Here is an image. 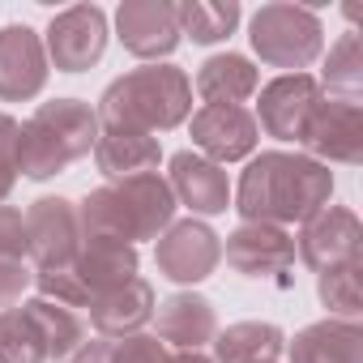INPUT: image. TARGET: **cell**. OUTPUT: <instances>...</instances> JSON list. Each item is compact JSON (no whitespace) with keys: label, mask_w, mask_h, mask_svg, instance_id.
Segmentation results:
<instances>
[{"label":"cell","mask_w":363,"mask_h":363,"mask_svg":"<svg viewBox=\"0 0 363 363\" xmlns=\"http://www.w3.org/2000/svg\"><path fill=\"white\" fill-rule=\"evenodd\" d=\"M48 86V52L30 26L0 30V99L26 103Z\"/></svg>","instance_id":"7c38bea8"},{"label":"cell","mask_w":363,"mask_h":363,"mask_svg":"<svg viewBox=\"0 0 363 363\" xmlns=\"http://www.w3.org/2000/svg\"><path fill=\"white\" fill-rule=\"evenodd\" d=\"M286 337L278 325L265 320H240L223 333H214V363H278Z\"/></svg>","instance_id":"603a6c76"},{"label":"cell","mask_w":363,"mask_h":363,"mask_svg":"<svg viewBox=\"0 0 363 363\" xmlns=\"http://www.w3.org/2000/svg\"><path fill=\"white\" fill-rule=\"evenodd\" d=\"M154 261H158V274L179 282V286H193V282H206L218 261H223V240L197 223V218H184V223H171L158 244H154Z\"/></svg>","instance_id":"5b68a950"},{"label":"cell","mask_w":363,"mask_h":363,"mask_svg":"<svg viewBox=\"0 0 363 363\" xmlns=\"http://www.w3.org/2000/svg\"><path fill=\"white\" fill-rule=\"evenodd\" d=\"M257 116L244 107H201L193 116V145L210 162H240L257 150Z\"/></svg>","instance_id":"4fadbf2b"},{"label":"cell","mask_w":363,"mask_h":363,"mask_svg":"<svg viewBox=\"0 0 363 363\" xmlns=\"http://www.w3.org/2000/svg\"><path fill=\"white\" fill-rule=\"evenodd\" d=\"M291 363H363V333L354 320H316L295 333Z\"/></svg>","instance_id":"44dd1931"},{"label":"cell","mask_w":363,"mask_h":363,"mask_svg":"<svg viewBox=\"0 0 363 363\" xmlns=\"http://www.w3.org/2000/svg\"><path fill=\"white\" fill-rule=\"evenodd\" d=\"M18 141L22 124L13 116H0V179H18Z\"/></svg>","instance_id":"d6a6232c"},{"label":"cell","mask_w":363,"mask_h":363,"mask_svg":"<svg viewBox=\"0 0 363 363\" xmlns=\"http://www.w3.org/2000/svg\"><path fill=\"white\" fill-rule=\"evenodd\" d=\"M0 363H48V346L22 308L0 312Z\"/></svg>","instance_id":"4316f807"},{"label":"cell","mask_w":363,"mask_h":363,"mask_svg":"<svg viewBox=\"0 0 363 363\" xmlns=\"http://www.w3.org/2000/svg\"><path fill=\"white\" fill-rule=\"evenodd\" d=\"M116 197H120V210L128 218V240H158L171 223H175V197H171V184L150 171V175H133V179H120L111 184Z\"/></svg>","instance_id":"2e32d148"},{"label":"cell","mask_w":363,"mask_h":363,"mask_svg":"<svg viewBox=\"0 0 363 363\" xmlns=\"http://www.w3.org/2000/svg\"><path fill=\"white\" fill-rule=\"evenodd\" d=\"M320 82L329 86V99L359 103V94H363V48H359V35H342L329 48V60H325V77Z\"/></svg>","instance_id":"484cf974"},{"label":"cell","mask_w":363,"mask_h":363,"mask_svg":"<svg viewBox=\"0 0 363 363\" xmlns=\"http://www.w3.org/2000/svg\"><path fill=\"white\" fill-rule=\"evenodd\" d=\"M22 257H30L26 214L13 206H0V261H22Z\"/></svg>","instance_id":"f546056e"},{"label":"cell","mask_w":363,"mask_h":363,"mask_svg":"<svg viewBox=\"0 0 363 363\" xmlns=\"http://www.w3.org/2000/svg\"><path fill=\"white\" fill-rule=\"evenodd\" d=\"M320 82L312 73H282L261 90V120L257 128H265L278 141H303V128L320 103Z\"/></svg>","instance_id":"9c48e42d"},{"label":"cell","mask_w":363,"mask_h":363,"mask_svg":"<svg viewBox=\"0 0 363 363\" xmlns=\"http://www.w3.org/2000/svg\"><path fill=\"white\" fill-rule=\"evenodd\" d=\"M320 303L333 312V320H354L363 308V282H359V265H342V269H325L320 282Z\"/></svg>","instance_id":"83f0119b"},{"label":"cell","mask_w":363,"mask_h":363,"mask_svg":"<svg viewBox=\"0 0 363 363\" xmlns=\"http://www.w3.org/2000/svg\"><path fill=\"white\" fill-rule=\"evenodd\" d=\"M30 282H35V278H30V269H26L22 261H0V312L18 308Z\"/></svg>","instance_id":"1f68e13d"},{"label":"cell","mask_w":363,"mask_h":363,"mask_svg":"<svg viewBox=\"0 0 363 363\" xmlns=\"http://www.w3.org/2000/svg\"><path fill=\"white\" fill-rule=\"evenodd\" d=\"M22 312H26L30 325L39 329V337H43V346H48V359H69V354L86 342V325L73 316V308H60V303L35 295Z\"/></svg>","instance_id":"cb8c5ba5"},{"label":"cell","mask_w":363,"mask_h":363,"mask_svg":"<svg viewBox=\"0 0 363 363\" xmlns=\"http://www.w3.org/2000/svg\"><path fill=\"white\" fill-rule=\"evenodd\" d=\"M227 265L244 278H282L295 265V240L282 227L244 223L227 235Z\"/></svg>","instance_id":"5bb4252c"},{"label":"cell","mask_w":363,"mask_h":363,"mask_svg":"<svg viewBox=\"0 0 363 363\" xmlns=\"http://www.w3.org/2000/svg\"><path fill=\"white\" fill-rule=\"evenodd\" d=\"M167 184H171L175 206H189L193 214H206V218L227 214V206H231L227 171H223L218 162L193 154V150L171 154V179H167Z\"/></svg>","instance_id":"9a60e30c"},{"label":"cell","mask_w":363,"mask_h":363,"mask_svg":"<svg viewBox=\"0 0 363 363\" xmlns=\"http://www.w3.org/2000/svg\"><path fill=\"white\" fill-rule=\"evenodd\" d=\"M333 197V171L308 154H286V150H265L261 158L248 162L240 193H235V210L244 223H265V227H282V223H308L316 218Z\"/></svg>","instance_id":"6da1fadb"},{"label":"cell","mask_w":363,"mask_h":363,"mask_svg":"<svg viewBox=\"0 0 363 363\" xmlns=\"http://www.w3.org/2000/svg\"><path fill=\"white\" fill-rule=\"evenodd\" d=\"M99 141V111L82 99H56L43 103L26 124L18 141V171L26 179H52L77 158L94 154Z\"/></svg>","instance_id":"3957f363"},{"label":"cell","mask_w":363,"mask_h":363,"mask_svg":"<svg viewBox=\"0 0 363 363\" xmlns=\"http://www.w3.org/2000/svg\"><path fill=\"white\" fill-rule=\"evenodd\" d=\"M73 274L82 278V286L90 291V303H94L99 295L137 278V248L116 244V240H86L73 261Z\"/></svg>","instance_id":"ffe728a7"},{"label":"cell","mask_w":363,"mask_h":363,"mask_svg":"<svg viewBox=\"0 0 363 363\" xmlns=\"http://www.w3.org/2000/svg\"><path fill=\"white\" fill-rule=\"evenodd\" d=\"M248 39H252V52L265 65L295 69V73H303L325 48L320 18L312 9H303V5H261L252 13Z\"/></svg>","instance_id":"277c9868"},{"label":"cell","mask_w":363,"mask_h":363,"mask_svg":"<svg viewBox=\"0 0 363 363\" xmlns=\"http://www.w3.org/2000/svg\"><path fill=\"white\" fill-rule=\"evenodd\" d=\"M111 363H171V354H167V346L154 333H133V337L116 342Z\"/></svg>","instance_id":"4dcf8cb0"},{"label":"cell","mask_w":363,"mask_h":363,"mask_svg":"<svg viewBox=\"0 0 363 363\" xmlns=\"http://www.w3.org/2000/svg\"><path fill=\"white\" fill-rule=\"evenodd\" d=\"M171 363H214V359H206L201 350H179V354H175Z\"/></svg>","instance_id":"e575fe53"},{"label":"cell","mask_w":363,"mask_h":363,"mask_svg":"<svg viewBox=\"0 0 363 363\" xmlns=\"http://www.w3.org/2000/svg\"><path fill=\"white\" fill-rule=\"evenodd\" d=\"M303 145L308 158L316 162H346L354 167L363 158V107L359 103H337V99H320L308 128H303Z\"/></svg>","instance_id":"ba28073f"},{"label":"cell","mask_w":363,"mask_h":363,"mask_svg":"<svg viewBox=\"0 0 363 363\" xmlns=\"http://www.w3.org/2000/svg\"><path fill=\"white\" fill-rule=\"evenodd\" d=\"M175 22L179 35H189L193 43H223L235 26H240V5L235 0H184L175 5Z\"/></svg>","instance_id":"d4e9b609"},{"label":"cell","mask_w":363,"mask_h":363,"mask_svg":"<svg viewBox=\"0 0 363 363\" xmlns=\"http://www.w3.org/2000/svg\"><path fill=\"white\" fill-rule=\"evenodd\" d=\"M257 69L248 56H210L197 73V94L206 99V107H240L244 99L257 94Z\"/></svg>","instance_id":"7402d4cb"},{"label":"cell","mask_w":363,"mask_h":363,"mask_svg":"<svg viewBox=\"0 0 363 363\" xmlns=\"http://www.w3.org/2000/svg\"><path fill=\"white\" fill-rule=\"evenodd\" d=\"M111 354H116V342H107V337H94V342H82L65 363H111Z\"/></svg>","instance_id":"836d02e7"},{"label":"cell","mask_w":363,"mask_h":363,"mask_svg":"<svg viewBox=\"0 0 363 363\" xmlns=\"http://www.w3.org/2000/svg\"><path fill=\"white\" fill-rule=\"evenodd\" d=\"M162 158L158 137L137 133V128H107L99 124V141H94V162L107 179H133V175H150Z\"/></svg>","instance_id":"d6986e66"},{"label":"cell","mask_w":363,"mask_h":363,"mask_svg":"<svg viewBox=\"0 0 363 363\" xmlns=\"http://www.w3.org/2000/svg\"><path fill=\"white\" fill-rule=\"evenodd\" d=\"M359 248H363V227L350 210L342 206H325L316 218L303 223L299 231V257L325 274V269H342V265H359Z\"/></svg>","instance_id":"30bf717a"},{"label":"cell","mask_w":363,"mask_h":363,"mask_svg":"<svg viewBox=\"0 0 363 363\" xmlns=\"http://www.w3.org/2000/svg\"><path fill=\"white\" fill-rule=\"evenodd\" d=\"M35 286H39V299H52L60 308H90V291L82 286V278L69 269H43L35 274Z\"/></svg>","instance_id":"f1b7e54d"},{"label":"cell","mask_w":363,"mask_h":363,"mask_svg":"<svg viewBox=\"0 0 363 363\" xmlns=\"http://www.w3.org/2000/svg\"><path fill=\"white\" fill-rule=\"evenodd\" d=\"M154 320H158V333L154 337L162 346H175V350H201L218 333L214 303L206 295H193V291H179V295L162 299L154 308Z\"/></svg>","instance_id":"e0dca14e"},{"label":"cell","mask_w":363,"mask_h":363,"mask_svg":"<svg viewBox=\"0 0 363 363\" xmlns=\"http://www.w3.org/2000/svg\"><path fill=\"white\" fill-rule=\"evenodd\" d=\"M26 240H30V257L43 269H69L82 252V223H77V206L65 197H39L26 210Z\"/></svg>","instance_id":"52a82bcc"},{"label":"cell","mask_w":363,"mask_h":363,"mask_svg":"<svg viewBox=\"0 0 363 363\" xmlns=\"http://www.w3.org/2000/svg\"><path fill=\"white\" fill-rule=\"evenodd\" d=\"M193 111V82L175 65H145L116 77L99 99V124L107 128H137V133H167L184 124Z\"/></svg>","instance_id":"7a4b0ae2"},{"label":"cell","mask_w":363,"mask_h":363,"mask_svg":"<svg viewBox=\"0 0 363 363\" xmlns=\"http://www.w3.org/2000/svg\"><path fill=\"white\" fill-rule=\"evenodd\" d=\"M116 30H120V43L141 60L171 56L184 39L175 22V5H167V0H124L116 9Z\"/></svg>","instance_id":"8fae6325"},{"label":"cell","mask_w":363,"mask_h":363,"mask_svg":"<svg viewBox=\"0 0 363 363\" xmlns=\"http://www.w3.org/2000/svg\"><path fill=\"white\" fill-rule=\"evenodd\" d=\"M154 286L145 282V278H133V282H124V286H116V291H107V295H99L94 303H90V320H94V329H99V337H133V333H141L150 320H154Z\"/></svg>","instance_id":"ac0fdd59"},{"label":"cell","mask_w":363,"mask_h":363,"mask_svg":"<svg viewBox=\"0 0 363 363\" xmlns=\"http://www.w3.org/2000/svg\"><path fill=\"white\" fill-rule=\"evenodd\" d=\"M13 193V179H0V206H5V197Z\"/></svg>","instance_id":"d590c367"},{"label":"cell","mask_w":363,"mask_h":363,"mask_svg":"<svg viewBox=\"0 0 363 363\" xmlns=\"http://www.w3.org/2000/svg\"><path fill=\"white\" fill-rule=\"evenodd\" d=\"M48 60L60 73H86L90 65L103 60L107 52V18L99 5H73L52 18L48 39H43Z\"/></svg>","instance_id":"8992f818"}]
</instances>
